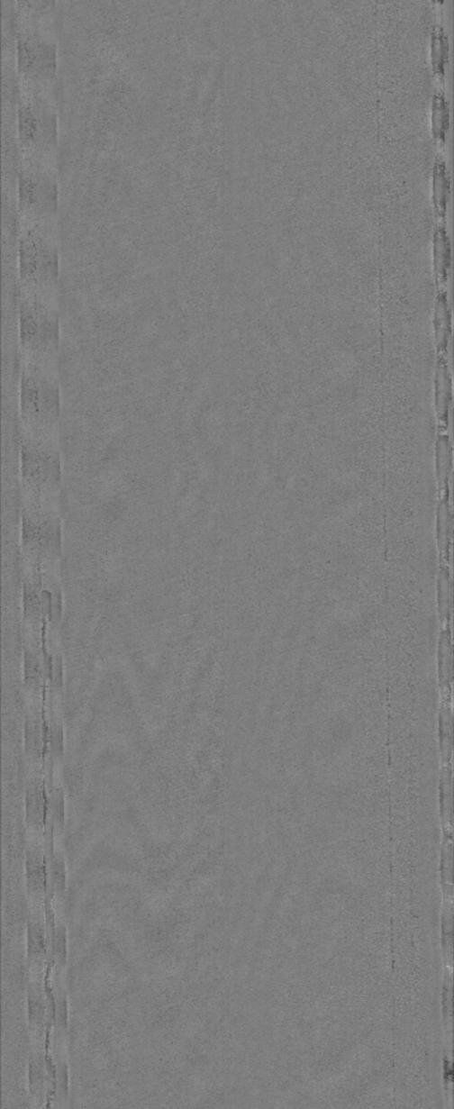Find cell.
Instances as JSON below:
<instances>
[{"label":"cell","instance_id":"6da1fadb","mask_svg":"<svg viewBox=\"0 0 454 1109\" xmlns=\"http://www.w3.org/2000/svg\"><path fill=\"white\" fill-rule=\"evenodd\" d=\"M19 68L31 77H52L56 71V44L36 32L19 35Z\"/></svg>","mask_w":454,"mask_h":1109},{"label":"cell","instance_id":"7a4b0ae2","mask_svg":"<svg viewBox=\"0 0 454 1109\" xmlns=\"http://www.w3.org/2000/svg\"><path fill=\"white\" fill-rule=\"evenodd\" d=\"M20 137L28 144H50L56 139V115L44 100L26 99L19 111Z\"/></svg>","mask_w":454,"mask_h":1109},{"label":"cell","instance_id":"3957f363","mask_svg":"<svg viewBox=\"0 0 454 1109\" xmlns=\"http://www.w3.org/2000/svg\"><path fill=\"white\" fill-rule=\"evenodd\" d=\"M25 881L35 907H44L50 894V851L41 838H33L25 851Z\"/></svg>","mask_w":454,"mask_h":1109},{"label":"cell","instance_id":"277c9868","mask_svg":"<svg viewBox=\"0 0 454 1109\" xmlns=\"http://www.w3.org/2000/svg\"><path fill=\"white\" fill-rule=\"evenodd\" d=\"M20 205L23 211L42 215L56 210L57 184L50 176L23 173L20 178Z\"/></svg>","mask_w":454,"mask_h":1109},{"label":"cell","instance_id":"5b68a950","mask_svg":"<svg viewBox=\"0 0 454 1109\" xmlns=\"http://www.w3.org/2000/svg\"><path fill=\"white\" fill-rule=\"evenodd\" d=\"M23 399L26 416L55 417L57 414L55 384L34 369L24 375Z\"/></svg>","mask_w":454,"mask_h":1109},{"label":"cell","instance_id":"8992f818","mask_svg":"<svg viewBox=\"0 0 454 1109\" xmlns=\"http://www.w3.org/2000/svg\"><path fill=\"white\" fill-rule=\"evenodd\" d=\"M26 827L33 838H42L50 823V786L41 776H34L25 790Z\"/></svg>","mask_w":454,"mask_h":1109},{"label":"cell","instance_id":"52a82bcc","mask_svg":"<svg viewBox=\"0 0 454 1109\" xmlns=\"http://www.w3.org/2000/svg\"><path fill=\"white\" fill-rule=\"evenodd\" d=\"M47 730L41 706H31L24 723V750L31 763L40 765L47 759Z\"/></svg>","mask_w":454,"mask_h":1109},{"label":"cell","instance_id":"ba28073f","mask_svg":"<svg viewBox=\"0 0 454 1109\" xmlns=\"http://www.w3.org/2000/svg\"><path fill=\"white\" fill-rule=\"evenodd\" d=\"M42 907H35L28 923L26 933V955L31 968H42L50 959V939Z\"/></svg>","mask_w":454,"mask_h":1109},{"label":"cell","instance_id":"9c48e42d","mask_svg":"<svg viewBox=\"0 0 454 1109\" xmlns=\"http://www.w3.org/2000/svg\"><path fill=\"white\" fill-rule=\"evenodd\" d=\"M41 972L42 969H39L35 973V978L30 980L28 989L29 1025L34 1043H42L41 1038L47 1032L48 1024V996Z\"/></svg>","mask_w":454,"mask_h":1109},{"label":"cell","instance_id":"30bf717a","mask_svg":"<svg viewBox=\"0 0 454 1109\" xmlns=\"http://www.w3.org/2000/svg\"><path fill=\"white\" fill-rule=\"evenodd\" d=\"M452 405V378L446 357H438L435 375V409L441 431L449 426Z\"/></svg>","mask_w":454,"mask_h":1109},{"label":"cell","instance_id":"8fae6325","mask_svg":"<svg viewBox=\"0 0 454 1109\" xmlns=\"http://www.w3.org/2000/svg\"><path fill=\"white\" fill-rule=\"evenodd\" d=\"M432 323L438 357H446L452 334V314L445 289H440L437 294Z\"/></svg>","mask_w":454,"mask_h":1109},{"label":"cell","instance_id":"7c38bea8","mask_svg":"<svg viewBox=\"0 0 454 1109\" xmlns=\"http://www.w3.org/2000/svg\"><path fill=\"white\" fill-rule=\"evenodd\" d=\"M47 1051L42 1043H35L29 1062V1090L37 1101L45 1100L48 1089Z\"/></svg>","mask_w":454,"mask_h":1109},{"label":"cell","instance_id":"4fadbf2b","mask_svg":"<svg viewBox=\"0 0 454 1109\" xmlns=\"http://www.w3.org/2000/svg\"><path fill=\"white\" fill-rule=\"evenodd\" d=\"M451 260L450 239H449L446 228L438 226L434 234V245H432V265H434L436 281L440 286H445L448 281Z\"/></svg>","mask_w":454,"mask_h":1109},{"label":"cell","instance_id":"5bb4252c","mask_svg":"<svg viewBox=\"0 0 454 1109\" xmlns=\"http://www.w3.org/2000/svg\"><path fill=\"white\" fill-rule=\"evenodd\" d=\"M64 755V728L60 715L55 710V705H50V719H48L47 730V760L50 763V777H53V771L56 768L61 765Z\"/></svg>","mask_w":454,"mask_h":1109},{"label":"cell","instance_id":"9a60e30c","mask_svg":"<svg viewBox=\"0 0 454 1109\" xmlns=\"http://www.w3.org/2000/svg\"><path fill=\"white\" fill-rule=\"evenodd\" d=\"M66 823V795L60 784L52 779L50 782V823L48 829L55 833L56 839L62 837Z\"/></svg>","mask_w":454,"mask_h":1109},{"label":"cell","instance_id":"2e32d148","mask_svg":"<svg viewBox=\"0 0 454 1109\" xmlns=\"http://www.w3.org/2000/svg\"><path fill=\"white\" fill-rule=\"evenodd\" d=\"M432 191H434L432 196H434L436 213L443 217L446 214L449 191H450V180H449L445 160L440 158H438L435 162Z\"/></svg>","mask_w":454,"mask_h":1109},{"label":"cell","instance_id":"e0dca14e","mask_svg":"<svg viewBox=\"0 0 454 1109\" xmlns=\"http://www.w3.org/2000/svg\"><path fill=\"white\" fill-rule=\"evenodd\" d=\"M56 982V1014L55 1027L56 1038H66L68 1028V1001L66 988L61 982V973L57 972Z\"/></svg>","mask_w":454,"mask_h":1109},{"label":"cell","instance_id":"ac0fdd59","mask_svg":"<svg viewBox=\"0 0 454 1109\" xmlns=\"http://www.w3.org/2000/svg\"><path fill=\"white\" fill-rule=\"evenodd\" d=\"M432 132L435 137L443 141L449 124V105L445 95L437 91L432 101Z\"/></svg>","mask_w":454,"mask_h":1109},{"label":"cell","instance_id":"d6986e66","mask_svg":"<svg viewBox=\"0 0 454 1109\" xmlns=\"http://www.w3.org/2000/svg\"><path fill=\"white\" fill-rule=\"evenodd\" d=\"M448 41L445 32L438 26L431 37V58L435 71L442 74L447 60Z\"/></svg>","mask_w":454,"mask_h":1109}]
</instances>
